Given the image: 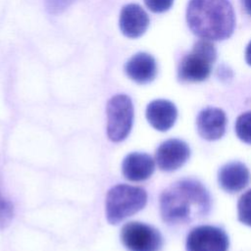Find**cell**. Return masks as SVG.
<instances>
[{"mask_svg": "<svg viewBox=\"0 0 251 251\" xmlns=\"http://www.w3.org/2000/svg\"><path fill=\"white\" fill-rule=\"evenodd\" d=\"M211 199L201 182L185 178L173 183L160 196L162 219L168 224H182L208 214Z\"/></svg>", "mask_w": 251, "mask_h": 251, "instance_id": "obj_1", "label": "cell"}, {"mask_svg": "<svg viewBox=\"0 0 251 251\" xmlns=\"http://www.w3.org/2000/svg\"><path fill=\"white\" fill-rule=\"evenodd\" d=\"M186 21L194 34L210 41L228 38L235 25L233 8L228 0H190Z\"/></svg>", "mask_w": 251, "mask_h": 251, "instance_id": "obj_2", "label": "cell"}, {"mask_svg": "<svg viewBox=\"0 0 251 251\" xmlns=\"http://www.w3.org/2000/svg\"><path fill=\"white\" fill-rule=\"evenodd\" d=\"M147 203L146 191L138 186L117 184L107 193L105 213L108 223L117 225L142 210Z\"/></svg>", "mask_w": 251, "mask_h": 251, "instance_id": "obj_3", "label": "cell"}, {"mask_svg": "<svg viewBox=\"0 0 251 251\" xmlns=\"http://www.w3.org/2000/svg\"><path fill=\"white\" fill-rule=\"evenodd\" d=\"M217 57L214 44L210 40L201 39L197 41L192 51L184 56L179 63L177 76L185 82L203 81L211 74L212 65Z\"/></svg>", "mask_w": 251, "mask_h": 251, "instance_id": "obj_4", "label": "cell"}, {"mask_svg": "<svg viewBox=\"0 0 251 251\" xmlns=\"http://www.w3.org/2000/svg\"><path fill=\"white\" fill-rule=\"evenodd\" d=\"M107 136L113 142L125 140L133 124V105L126 94H117L110 98L106 107Z\"/></svg>", "mask_w": 251, "mask_h": 251, "instance_id": "obj_5", "label": "cell"}, {"mask_svg": "<svg viewBox=\"0 0 251 251\" xmlns=\"http://www.w3.org/2000/svg\"><path fill=\"white\" fill-rule=\"evenodd\" d=\"M121 241L128 251H158L162 246L159 230L140 222L126 224L121 230Z\"/></svg>", "mask_w": 251, "mask_h": 251, "instance_id": "obj_6", "label": "cell"}, {"mask_svg": "<svg viewBox=\"0 0 251 251\" xmlns=\"http://www.w3.org/2000/svg\"><path fill=\"white\" fill-rule=\"evenodd\" d=\"M228 236L220 227L199 226L190 230L186 238V251H227Z\"/></svg>", "mask_w": 251, "mask_h": 251, "instance_id": "obj_7", "label": "cell"}, {"mask_svg": "<svg viewBox=\"0 0 251 251\" xmlns=\"http://www.w3.org/2000/svg\"><path fill=\"white\" fill-rule=\"evenodd\" d=\"M189 156L190 149L186 142L177 138H171L160 144L155 158L160 170L173 172L185 164Z\"/></svg>", "mask_w": 251, "mask_h": 251, "instance_id": "obj_8", "label": "cell"}, {"mask_svg": "<svg viewBox=\"0 0 251 251\" xmlns=\"http://www.w3.org/2000/svg\"><path fill=\"white\" fill-rule=\"evenodd\" d=\"M197 131L199 135L209 141L221 138L226 126V116L219 108L208 107L202 110L196 120Z\"/></svg>", "mask_w": 251, "mask_h": 251, "instance_id": "obj_9", "label": "cell"}, {"mask_svg": "<svg viewBox=\"0 0 251 251\" xmlns=\"http://www.w3.org/2000/svg\"><path fill=\"white\" fill-rule=\"evenodd\" d=\"M120 28L129 38L141 36L149 25V18L146 12L137 4L126 5L120 14Z\"/></svg>", "mask_w": 251, "mask_h": 251, "instance_id": "obj_10", "label": "cell"}, {"mask_svg": "<svg viewBox=\"0 0 251 251\" xmlns=\"http://www.w3.org/2000/svg\"><path fill=\"white\" fill-rule=\"evenodd\" d=\"M145 116L152 127L159 131H167L175 125L177 110L173 102L157 99L147 105Z\"/></svg>", "mask_w": 251, "mask_h": 251, "instance_id": "obj_11", "label": "cell"}, {"mask_svg": "<svg viewBox=\"0 0 251 251\" xmlns=\"http://www.w3.org/2000/svg\"><path fill=\"white\" fill-rule=\"evenodd\" d=\"M155 170L153 158L142 152L127 154L122 163V173L130 181H142L149 178Z\"/></svg>", "mask_w": 251, "mask_h": 251, "instance_id": "obj_12", "label": "cell"}, {"mask_svg": "<svg viewBox=\"0 0 251 251\" xmlns=\"http://www.w3.org/2000/svg\"><path fill=\"white\" fill-rule=\"evenodd\" d=\"M250 180L248 168L241 162H230L224 165L218 174L220 186L226 192L242 190Z\"/></svg>", "mask_w": 251, "mask_h": 251, "instance_id": "obj_13", "label": "cell"}, {"mask_svg": "<svg viewBox=\"0 0 251 251\" xmlns=\"http://www.w3.org/2000/svg\"><path fill=\"white\" fill-rule=\"evenodd\" d=\"M126 75L139 84L151 82L157 75V63L148 53L139 52L133 55L126 64Z\"/></svg>", "mask_w": 251, "mask_h": 251, "instance_id": "obj_14", "label": "cell"}, {"mask_svg": "<svg viewBox=\"0 0 251 251\" xmlns=\"http://www.w3.org/2000/svg\"><path fill=\"white\" fill-rule=\"evenodd\" d=\"M237 137L244 143L251 144V112L241 114L235 122Z\"/></svg>", "mask_w": 251, "mask_h": 251, "instance_id": "obj_15", "label": "cell"}, {"mask_svg": "<svg viewBox=\"0 0 251 251\" xmlns=\"http://www.w3.org/2000/svg\"><path fill=\"white\" fill-rule=\"evenodd\" d=\"M238 220L245 226H251V189L246 191L237 204Z\"/></svg>", "mask_w": 251, "mask_h": 251, "instance_id": "obj_16", "label": "cell"}, {"mask_svg": "<svg viewBox=\"0 0 251 251\" xmlns=\"http://www.w3.org/2000/svg\"><path fill=\"white\" fill-rule=\"evenodd\" d=\"M14 218V206L0 192V228L7 227Z\"/></svg>", "mask_w": 251, "mask_h": 251, "instance_id": "obj_17", "label": "cell"}, {"mask_svg": "<svg viewBox=\"0 0 251 251\" xmlns=\"http://www.w3.org/2000/svg\"><path fill=\"white\" fill-rule=\"evenodd\" d=\"M147 8L154 13H163L168 11L174 3V0H144Z\"/></svg>", "mask_w": 251, "mask_h": 251, "instance_id": "obj_18", "label": "cell"}, {"mask_svg": "<svg viewBox=\"0 0 251 251\" xmlns=\"http://www.w3.org/2000/svg\"><path fill=\"white\" fill-rule=\"evenodd\" d=\"M75 0H45L47 10L51 14H58L64 11Z\"/></svg>", "mask_w": 251, "mask_h": 251, "instance_id": "obj_19", "label": "cell"}, {"mask_svg": "<svg viewBox=\"0 0 251 251\" xmlns=\"http://www.w3.org/2000/svg\"><path fill=\"white\" fill-rule=\"evenodd\" d=\"M245 59H246V62L249 66H251V41L249 42V44L247 45L246 47V50H245Z\"/></svg>", "mask_w": 251, "mask_h": 251, "instance_id": "obj_20", "label": "cell"}, {"mask_svg": "<svg viewBox=\"0 0 251 251\" xmlns=\"http://www.w3.org/2000/svg\"><path fill=\"white\" fill-rule=\"evenodd\" d=\"M246 12L251 16V0H243Z\"/></svg>", "mask_w": 251, "mask_h": 251, "instance_id": "obj_21", "label": "cell"}]
</instances>
